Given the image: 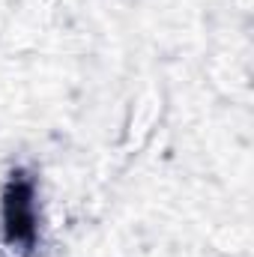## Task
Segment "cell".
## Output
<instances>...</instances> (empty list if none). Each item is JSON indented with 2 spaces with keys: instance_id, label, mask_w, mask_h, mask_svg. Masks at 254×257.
Masks as SVG:
<instances>
[{
  "instance_id": "obj_1",
  "label": "cell",
  "mask_w": 254,
  "mask_h": 257,
  "mask_svg": "<svg viewBox=\"0 0 254 257\" xmlns=\"http://www.w3.org/2000/svg\"><path fill=\"white\" fill-rule=\"evenodd\" d=\"M0 224L3 245L18 254H33L39 242V212H36V180L18 168L9 174L0 194Z\"/></svg>"
}]
</instances>
